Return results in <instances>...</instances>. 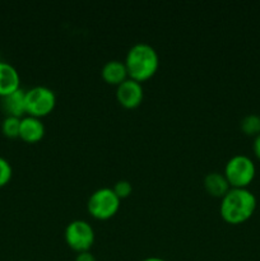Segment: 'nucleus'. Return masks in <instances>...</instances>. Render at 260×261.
<instances>
[{"label": "nucleus", "instance_id": "13", "mask_svg": "<svg viewBox=\"0 0 260 261\" xmlns=\"http://www.w3.org/2000/svg\"><path fill=\"white\" fill-rule=\"evenodd\" d=\"M241 130L247 135H254L256 137L260 134V115L257 114H249L242 117L240 122Z\"/></svg>", "mask_w": 260, "mask_h": 261}, {"label": "nucleus", "instance_id": "8", "mask_svg": "<svg viewBox=\"0 0 260 261\" xmlns=\"http://www.w3.org/2000/svg\"><path fill=\"white\" fill-rule=\"evenodd\" d=\"M45 134V124L41 117L27 115L20 119L19 137L28 143L38 142Z\"/></svg>", "mask_w": 260, "mask_h": 261}, {"label": "nucleus", "instance_id": "19", "mask_svg": "<svg viewBox=\"0 0 260 261\" xmlns=\"http://www.w3.org/2000/svg\"><path fill=\"white\" fill-rule=\"evenodd\" d=\"M140 261H167L165 259H162V257H158V256H148V257H144L143 260Z\"/></svg>", "mask_w": 260, "mask_h": 261}, {"label": "nucleus", "instance_id": "10", "mask_svg": "<svg viewBox=\"0 0 260 261\" xmlns=\"http://www.w3.org/2000/svg\"><path fill=\"white\" fill-rule=\"evenodd\" d=\"M2 106L7 116L22 117L25 112V91L23 88L15 89L12 93L2 97Z\"/></svg>", "mask_w": 260, "mask_h": 261}, {"label": "nucleus", "instance_id": "7", "mask_svg": "<svg viewBox=\"0 0 260 261\" xmlns=\"http://www.w3.org/2000/svg\"><path fill=\"white\" fill-rule=\"evenodd\" d=\"M144 96V89H143L142 83L137 79L126 78L124 82L117 84L116 97L122 106L127 109L139 106L140 102L143 101Z\"/></svg>", "mask_w": 260, "mask_h": 261}, {"label": "nucleus", "instance_id": "1", "mask_svg": "<svg viewBox=\"0 0 260 261\" xmlns=\"http://www.w3.org/2000/svg\"><path fill=\"white\" fill-rule=\"evenodd\" d=\"M256 209V196L247 188H231L221 200L219 212L224 221L237 224L247 221Z\"/></svg>", "mask_w": 260, "mask_h": 261}, {"label": "nucleus", "instance_id": "3", "mask_svg": "<svg viewBox=\"0 0 260 261\" xmlns=\"http://www.w3.org/2000/svg\"><path fill=\"white\" fill-rule=\"evenodd\" d=\"M223 173L231 188H247L254 180L256 166L249 155L239 153L227 161Z\"/></svg>", "mask_w": 260, "mask_h": 261}, {"label": "nucleus", "instance_id": "4", "mask_svg": "<svg viewBox=\"0 0 260 261\" xmlns=\"http://www.w3.org/2000/svg\"><path fill=\"white\" fill-rule=\"evenodd\" d=\"M89 213L99 219H106L114 216L120 206V198L116 195L114 189L103 186L94 190L88 198Z\"/></svg>", "mask_w": 260, "mask_h": 261}, {"label": "nucleus", "instance_id": "11", "mask_svg": "<svg viewBox=\"0 0 260 261\" xmlns=\"http://www.w3.org/2000/svg\"><path fill=\"white\" fill-rule=\"evenodd\" d=\"M101 74L105 81L109 82V83L116 84V86L124 82L126 78H129V73H127L125 63L116 60V59L106 61L102 66Z\"/></svg>", "mask_w": 260, "mask_h": 261}, {"label": "nucleus", "instance_id": "5", "mask_svg": "<svg viewBox=\"0 0 260 261\" xmlns=\"http://www.w3.org/2000/svg\"><path fill=\"white\" fill-rule=\"evenodd\" d=\"M56 105V94L50 87L35 86L25 91V112L41 117L53 111Z\"/></svg>", "mask_w": 260, "mask_h": 261}, {"label": "nucleus", "instance_id": "17", "mask_svg": "<svg viewBox=\"0 0 260 261\" xmlns=\"http://www.w3.org/2000/svg\"><path fill=\"white\" fill-rule=\"evenodd\" d=\"M74 261H97V259L89 250H86V251L78 252Z\"/></svg>", "mask_w": 260, "mask_h": 261}, {"label": "nucleus", "instance_id": "15", "mask_svg": "<svg viewBox=\"0 0 260 261\" xmlns=\"http://www.w3.org/2000/svg\"><path fill=\"white\" fill-rule=\"evenodd\" d=\"M13 175V168L9 161L5 157L0 155V188L7 185L10 181Z\"/></svg>", "mask_w": 260, "mask_h": 261}, {"label": "nucleus", "instance_id": "14", "mask_svg": "<svg viewBox=\"0 0 260 261\" xmlns=\"http://www.w3.org/2000/svg\"><path fill=\"white\" fill-rule=\"evenodd\" d=\"M20 119L22 117L15 116H5V119L2 122V130L4 135L9 138L19 137V129H20Z\"/></svg>", "mask_w": 260, "mask_h": 261}, {"label": "nucleus", "instance_id": "18", "mask_svg": "<svg viewBox=\"0 0 260 261\" xmlns=\"http://www.w3.org/2000/svg\"><path fill=\"white\" fill-rule=\"evenodd\" d=\"M252 150H254L255 155L260 160V134L254 137V143H252Z\"/></svg>", "mask_w": 260, "mask_h": 261}, {"label": "nucleus", "instance_id": "9", "mask_svg": "<svg viewBox=\"0 0 260 261\" xmlns=\"http://www.w3.org/2000/svg\"><path fill=\"white\" fill-rule=\"evenodd\" d=\"M19 73L12 64L0 60V97L12 93L19 88Z\"/></svg>", "mask_w": 260, "mask_h": 261}, {"label": "nucleus", "instance_id": "12", "mask_svg": "<svg viewBox=\"0 0 260 261\" xmlns=\"http://www.w3.org/2000/svg\"><path fill=\"white\" fill-rule=\"evenodd\" d=\"M204 186L211 195L219 196V198H222L231 189V185L224 173L218 172V171L206 173L204 177Z\"/></svg>", "mask_w": 260, "mask_h": 261}, {"label": "nucleus", "instance_id": "16", "mask_svg": "<svg viewBox=\"0 0 260 261\" xmlns=\"http://www.w3.org/2000/svg\"><path fill=\"white\" fill-rule=\"evenodd\" d=\"M112 189H114V191L116 193V195L121 199V198H126V196L132 193L133 186H132V184H130V181L119 180L115 182L114 188Z\"/></svg>", "mask_w": 260, "mask_h": 261}, {"label": "nucleus", "instance_id": "20", "mask_svg": "<svg viewBox=\"0 0 260 261\" xmlns=\"http://www.w3.org/2000/svg\"><path fill=\"white\" fill-rule=\"evenodd\" d=\"M23 261H27V260H23Z\"/></svg>", "mask_w": 260, "mask_h": 261}, {"label": "nucleus", "instance_id": "2", "mask_svg": "<svg viewBox=\"0 0 260 261\" xmlns=\"http://www.w3.org/2000/svg\"><path fill=\"white\" fill-rule=\"evenodd\" d=\"M124 63L130 78L142 82L157 71L160 56L150 43L137 42L127 50Z\"/></svg>", "mask_w": 260, "mask_h": 261}, {"label": "nucleus", "instance_id": "6", "mask_svg": "<svg viewBox=\"0 0 260 261\" xmlns=\"http://www.w3.org/2000/svg\"><path fill=\"white\" fill-rule=\"evenodd\" d=\"M64 237L66 244L76 252L86 251L94 242V229L84 219H74L66 224Z\"/></svg>", "mask_w": 260, "mask_h": 261}]
</instances>
